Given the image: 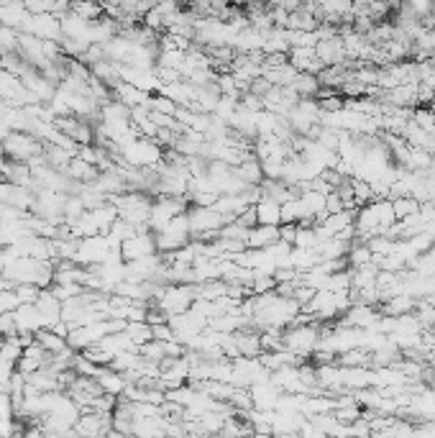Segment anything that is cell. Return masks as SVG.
Returning a JSON list of instances; mask_svg holds the SVG:
<instances>
[{
  "label": "cell",
  "mask_w": 435,
  "mask_h": 438,
  "mask_svg": "<svg viewBox=\"0 0 435 438\" xmlns=\"http://www.w3.org/2000/svg\"><path fill=\"white\" fill-rule=\"evenodd\" d=\"M335 420L343 425H354L356 420L364 418V410L359 408V405H351V408H338V410H333Z\"/></svg>",
  "instance_id": "obj_25"
},
{
  "label": "cell",
  "mask_w": 435,
  "mask_h": 438,
  "mask_svg": "<svg viewBox=\"0 0 435 438\" xmlns=\"http://www.w3.org/2000/svg\"><path fill=\"white\" fill-rule=\"evenodd\" d=\"M187 208H190L187 197H167V195L154 197V205H151V213H149V231H151L154 236L161 234L174 218L182 216V213H187Z\"/></svg>",
  "instance_id": "obj_4"
},
{
  "label": "cell",
  "mask_w": 435,
  "mask_h": 438,
  "mask_svg": "<svg viewBox=\"0 0 435 438\" xmlns=\"http://www.w3.org/2000/svg\"><path fill=\"white\" fill-rule=\"evenodd\" d=\"M34 338H36V344H39L41 349L47 351L49 357H59V354L69 351L67 338L57 336V333H52V330H39V333H36Z\"/></svg>",
  "instance_id": "obj_17"
},
{
  "label": "cell",
  "mask_w": 435,
  "mask_h": 438,
  "mask_svg": "<svg viewBox=\"0 0 435 438\" xmlns=\"http://www.w3.org/2000/svg\"><path fill=\"white\" fill-rule=\"evenodd\" d=\"M343 210H346V205H343L341 195L333 190V192L325 197V213H328V216H338V213H343Z\"/></svg>",
  "instance_id": "obj_31"
},
{
  "label": "cell",
  "mask_w": 435,
  "mask_h": 438,
  "mask_svg": "<svg viewBox=\"0 0 435 438\" xmlns=\"http://www.w3.org/2000/svg\"><path fill=\"white\" fill-rule=\"evenodd\" d=\"M0 151L6 154V159L11 162H21V164H28L34 156H41L44 154V144L39 139H34L31 134H21V131H13V134L8 136L6 142L0 144Z\"/></svg>",
  "instance_id": "obj_6"
},
{
  "label": "cell",
  "mask_w": 435,
  "mask_h": 438,
  "mask_svg": "<svg viewBox=\"0 0 435 438\" xmlns=\"http://www.w3.org/2000/svg\"><path fill=\"white\" fill-rule=\"evenodd\" d=\"M110 251L113 249H110V243H108L105 236L80 238V243H77V254H74V264L90 270V267H98V264L105 262Z\"/></svg>",
  "instance_id": "obj_7"
},
{
  "label": "cell",
  "mask_w": 435,
  "mask_h": 438,
  "mask_svg": "<svg viewBox=\"0 0 435 438\" xmlns=\"http://www.w3.org/2000/svg\"><path fill=\"white\" fill-rule=\"evenodd\" d=\"M187 221H190V231H192V238L200 236V234H221L223 226H228V218H223L221 213H215L213 208H187Z\"/></svg>",
  "instance_id": "obj_8"
},
{
  "label": "cell",
  "mask_w": 435,
  "mask_h": 438,
  "mask_svg": "<svg viewBox=\"0 0 435 438\" xmlns=\"http://www.w3.org/2000/svg\"><path fill=\"white\" fill-rule=\"evenodd\" d=\"M295 236H297V226H279V241L295 246Z\"/></svg>",
  "instance_id": "obj_34"
},
{
  "label": "cell",
  "mask_w": 435,
  "mask_h": 438,
  "mask_svg": "<svg viewBox=\"0 0 435 438\" xmlns=\"http://www.w3.org/2000/svg\"><path fill=\"white\" fill-rule=\"evenodd\" d=\"M256 210V223L259 226H269V229H279V202H274L272 197H261L254 205Z\"/></svg>",
  "instance_id": "obj_16"
},
{
  "label": "cell",
  "mask_w": 435,
  "mask_h": 438,
  "mask_svg": "<svg viewBox=\"0 0 435 438\" xmlns=\"http://www.w3.org/2000/svg\"><path fill=\"white\" fill-rule=\"evenodd\" d=\"M248 392H251L254 410H264V413L277 410V403H279V398L284 395V392L272 382H259V384H254V387H248Z\"/></svg>",
  "instance_id": "obj_13"
},
{
  "label": "cell",
  "mask_w": 435,
  "mask_h": 438,
  "mask_svg": "<svg viewBox=\"0 0 435 438\" xmlns=\"http://www.w3.org/2000/svg\"><path fill=\"white\" fill-rule=\"evenodd\" d=\"M13 290H16V295H18L21 305H34L41 295V290L39 287H34V284H18V287H13Z\"/></svg>",
  "instance_id": "obj_28"
},
{
  "label": "cell",
  "mask_w": 435,
  "mask_h": 438,
  "mask_svg": "<svg viewBox=\"0 0 435 438\" xmlns=\"http://www.w3.org/2000/svg\"><path fill=\"white\" fill-rule=\"evenodd\" d=\"M195 303V284H164L154 303L167 318L187 313Z\"/></svg>",
  "instance_id": "obj_3"
},
{
  "label": "cell",
  "mask_w": 435,
  "mask_h": 438,
  "mask_svg": "<svg viewBox=\"0 0 435 438\" xmlns=\"http://www.w3.org/2000/svg\"><path fill=\"white\" fill-rule=\"evenodd\" d=\"M13 316L18 336H36L39 330H44V321H41V313L36 305H18Z\"/></svg>",
  "instance_id": "obj_12"
},
{
  "label": "cell",
  "mask_w": 435,
  "mask_h": 438,
  "mask_svg": "<svg viewBox=\"0 0 435 438\" xmlns=\"http://www.w3.org/2000/svg\"><path fill=\"white\" fill-rule=\"evenodd\" d=\"M49 292H52L59 303H67V300H72V297L82 295L85 292V287H80V284H52L49 287Z\"/></svg>",
  "instance_id": "obj_24"
},
{
  "label": "cell",
  "mask_w": 435,
  "mask_h": 438,
  "mask_svg": "<svg viewBox=\"0 0 435 438\" xmlns=\"http://www.w3.org/2000/svg\"><path fill=\"white\" fill-rule=\"evenodd\" d=\"M371 251H369L366 243L361 241H354L351 243V249H348V256H346V262H348V270H359V267H366V264H371Z\"/></svg>",
  "instance_id": "obj_19"
},
{
  "label": "cell",
  "mask_w": 435,
  "mask_h": 438,
  "mask_svg": "<svg viewBox=\"0 0 435 438\" xmlns=\"http://www.w3.org/2000/svg\"><path fill=\"white\" fill-rule=\"evenodd\" d=\"M392 202V210H395V218L397 221H405V218L415 216L420 213V200H415L412 195H405V197H397V200H389Z\"/></svg>",
  "instance_id": "obj_20"
},
{
  "label": "cell",
  "mask_w": 435,
  "mask_h": 438,
  "mask_svg": "<svg viewBox=\"0 0 435 438\" xmlns=\"http://www.w3.org/2000/svg\"><path fill=\"white\" fill-rule=\"evenodd\" d=\"M110 433H113V415L82 413L80 420L74 423V436L77 438H108Z\"/></svg>",
  "instance_id": "obj_9"
},
{
  "label": "cell",
  "mask_w": 435,
  "mask_h": 438,
  "mask_svg": "<svg viewBox=\"0 0 435 438\" xmlns=\"http://www.w3.org/2000/svg\"><path fill=\"white\" fill-rule=\"evenodd\" d=\"M292 249H318L315 231L305 229V226H297V236H295V246H292Z\"/></svg>",
  "instance_id": "obj_26"
},
{
  "label": "cell",
  "mask_w": 435,
  "mask_h": 438,
  "mask_svg": "<svg viewBox=\"0 0 435 438\" xmlns=\"http://www.w3.org/2000/svg\"><path fill=\"white\" fill-rule=\"evenodd\" d=\"M397 223L395 210L389 200H371L356 210V241L366 243L374 236H387V231Z\"/></svg>",
  "instance_id": "obj_1"
},
{
  "label": "cell",
  "mask_w": 435,
  "mask_h": 438,
  "mask_svg": "<svg viewBox=\"0 0 435 438\" xmlns=\"http://www.w3.org/2000/svg\"><path fill=\"white\" fill-rule=\"evenodd\" d=\"M126 333L131 336V341L136 344V349H141V346L149 344V341H154V336H151V325L149 323H128Z\"/></svg>",
  "instance_id": "obj_22"
},
{
  "label": "cell",
  "mask_w": 435,
  "mask_h": 438,
  "mask_svg": "<svg viewBox=\"0 0 435 438\" xmlns=\"http://www.w3.org/2000/svg\"><path fill=\"white\" fill-rule=\"evenodd\" d=\"M23 431V423L16 418H0V438H16Z\"/></svg>",
  "instance_id": "obj_30"
},
{
  "label": "cell",
  "mask_w": 435,
  "mask_h": 438,
  "mask_svg": "<svg viewBox=\"0 0 435 438\" xmlns=\"http://www.w3.org/2000/svg\"><path fill=\"white\" fill-rule=\"evenodd\" d=\"M236 110H238V100H236V98H226V95H221V98H218V105H215V110H213V115L218 118V121L231 123V118L236 115Z\"/></svg>",
  "instance_id": "obj_21"
},
{
  "label": "cell",
  "mask_w": 435,
  "mask_h": 438,
  "mask_svg": "<svg viewBox=\"0 0 435 438\" xmlns=\"http://www.w3.org/2000/svg\"><path fill=\"white\" fill-rule=\"evenodd\" d=\"M151 336H154V341H159V344H169V341H174V330L169 328V323L151 325Z\"/></svg>",
  "instance_id": "obj_33"
},
{
  "label": "cell",
  "mask_w": 435,
  "mask_h": 438,
  "mask_svg": "<svg viewBox=\"0 0 435 438\" xmlns=\"http://www.w3.org/2000/svg\"><path fill=\"white\" fill-rule=\"evenodd\" d=\"M0 418H16L13 395L11 392H0Z\"/></svg>",
  "instance_id": "obj_32"
},
{
  "label": "cell",
  "mask_w": 435,
  "mask_h": 438,
  "mask_svg": "<svg viewBox=\"0 0 435 438\" xmlns=\"http://www.w3.org/2000/svg\"><path fill=\"white\" fill-rule=\"evenodd\" d=\"M318 341H320V323H292L282 333L284 351L302 359L313 357L318 351Z\"/></svg>",
  "instance_id": "obj_2"
},
{
  "label": "cell",
  "mask_w": 435,
  "mask_h": 438,
  "mask_svg": "<svg viewBox=\"0 0 435 438\" xmlns=\"http://www.w3.org/2000/svg\"><path fill=\"white\" fill-rule=\"evenodd\" d=\"M292 90L297 93V98H318L320 93V80L315 77V74H308V72H300L292 82Z\"/></svg>",
  "instance_id": "obj_18"
},
{
  "label": "cell",
  "mask_w": 435,
  "mask_h": 438,
  "mask_svg": "<svg viewBox=\"0 0 435 438\" xmlns=\"http://www.w3.org/2000/svg\"><path fill=\"white\" fill-rule=\"evenodd\" d=\"M3 290H13V287H11V282H8L6 277L0 275V292H3Z\"/></svg>",
  "instance_id": "obj_36"
},
{
  "label": "cell",
  "mask_w": 435,
  "mask_h": 438,
  "mask_svg": "<svg viewBox=\"0 0 435 438\" xmlns=\"http://www.w3.org/2000/svg\"><path fill=\"white\" fill-rule=\"evenodd\" d=\"M412 121H415L417 126L422 128V131H428V134H433V131H435V113H433V108H415V113H412Z\"/></svg>",
  "instance_id": "obj_27"
},
{
  "label": "cell",
  "mask_w": 435,
  "mask_h": 438,
  "mask_svg": "<svg viewBox=\"0 0 435 438\" xmlns=\"http://www.w3.org/2000/svg\"><path fill=\"white\" fill-rule=\"evenodd\" d=\"M18 34L36 36L41 41H62V23L57 16L44 13V16H28V21L23 23Z\"/></svg>",
  "instance_id": "obj_10"
},
{
  "label": "cell",
  "mask_w": 435,
  "mask_h": 438,
  "mask_svg": "<svg viewBox=\"0 0 435 438\" xmlns=\"http://www.w3.org/2000/svg\"><path fill=\"white\" fill-rule=\"evenodd\" d=\"M274 243H279V229L256 226L246 234V249H269Z\"/></svg>",
  "instance_id": "obj_14"
},
{
  "label": "cell",
  "mask_w": 435,
  "mask_h": 438,
  "mask_svg": "<svg viewBox=\"0 0 435 438\" xmlns=\"http://www.w3.org/2000/svg\"><path fill=\"white\" fill-rule=\"evenodd\" d=\"M0 72H3V69H0Z\"/></svg>",
  "instance_id": "obj_37"
},
{
  "label": "cell",
  "mask_w": 435,
  "mask_h": 438,
  "mask_svg": "<svg viewBox=\"0 0 435 438\" xmlns=\"http://www.w3.org/2000/svg\"><path fill=\"white\" fill-rule=\"evenodd\" d=\"M18 336V328H16V316L13 313H3L0 316V338H13Z\"/></svg>",
  "instance_id": "obj_29"
},
{
  "label": "cell",
  "mask_w": 435,
  "mask_h": 438,
  "mask_svg": "<svg viewBox=\"0 0 435 438\" xmlns=\"http://www.w3.org/2000/svg\"><path fill=\"white\" fill-rule=\"evenodd\" d=\"M6 264H8V254H6V249L0 246V275H3V270H6Z\"/></svg>",
  "instance_id": "obj_35"
},
{
  "label": "cell",
  "mask_w": 435,
  "mask_h": 438,
  "mask_svg": "<svg viewBox=\"0 0 435 438\" xmlns=\"http://www.w3.org/2000/svg\"><path fill=\"white\" fill-rule=\"evenodd\" d=\"M156 254V238L151 231H141L134 238L121 243V256L123 262H139V259H146V256Z\"/></svg>",
  "instance_id": "obj_11"
},
{
  "label": "cell",
  "mask_w": 435,
  "mask_h": 438,
  "mask_svg": "<svg viewBox=\"0 0 435 438\" xmlns=\"http://www.w3.org/2000/svg\"><path fill=\"white\" fill-rule=\"evenodd\" d=\"M156 254H174V251L185 249L190 241H192V231H190V221H187V213H182L177 216L172 223H169L167 229L156 234Z\"/></svg>",
  "instance_id": "obj_5"
},
{
  "label": "cell",
  "mask_w": 435,
  "mask_h": 438,
  "mask_svg": "<svg viewBox=\"0 0 435 438\" xmlns=\"http://www.w3.org/2000/svg\"><path fill=\"white\" fill-rule=\"evenodd\" d=\"M98 384H100L103 395H110V398H123V392H126L128 382L123 374H118V371H113L110 367H105V369L98 374Z\"/></svg>",
  "instance_id": "obj_15"
},
{
  "label": "cell",
  "mask_w": 435,
  "mask_h": 438,
  "mask_svg": "<svg viewBox=\"0 0 435 438\" xmlns=\"http://www.w3.org/2000/svg\"><path fill=\"white\" fill-rule=\"evenodd\" d=\"M72 13L85 18L87 23H95L98 18H103V6H93V3H72Z\"/></svg>",
  "instance_id": "obj_23"
}]
</instances>
